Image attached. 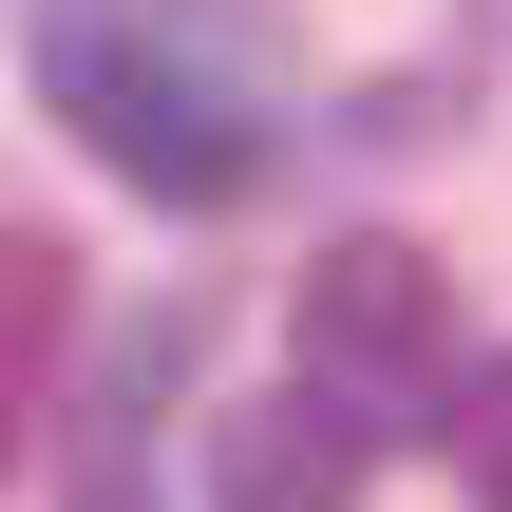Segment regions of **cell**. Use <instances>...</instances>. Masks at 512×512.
I'll return each mask as SVG.
<instances>
[{
    "label": "cell",
    "instance_id": "cell-1",
    "mask_svg": "<svg viewBox=\"0 0 512 512\" xmlns=\"http://www.w3.org/2000/svg\"><path fill=\"white\" fill-rule=\"evenodd\" d=\"M38 95H57V133H76L114 190H152V209L266 190V133H285L266 38H247L228 0H38Z\"/></svg>",
    "mask_w": 512,
    "mask_h": 512
},
{
    "label": "cell",
    "instance_id": "cell-2",
    "mask_svg": "<svg viewBox=\"0 0 512 512\" xmlns=\"http://www.w3.org/2000/svg\"><path fill=\"white\" fill-rule=\"evenodd\" d=\"M285 342H304V380H323L342 418L437 399V380H456V266H437V247H399V228H342V247H304Z\"/></svg>",
    "mask_w": 512,
    "mask_h": 512
},
{
    "label": "cell",
    "instance_id": "cell-3",
    "mask_svg": "<svg viewBox=\"0 0 512 512\" xmlns=\"http://www.w3.org/2000/svg\"><path fill=\"white\" fill-rule=\"evenodd\" d=\"M361 475H380V418H342L323 380L209 418V512H361Z\"/></svg>",
    "mask_w": 512,
    "mask_h": 512
},
{
    "label": "cell",
    "instance_id": "cell-4",
    "mask_svg": "<svg viewBox=\"0 0 512 512\" xmlns=\"http://www.w3.org/2000/svg\"><path fill=\"white\" fill-rule=\"evenodd\" d=\"M190 399V304H152L114 361H95V399H76V456H57V512H171L152 494V418Z\"/></svg>",
    "mask_w": 512,
    "mask_h": 512
},
{
    "label": "cell",
    "instance_id": "cell-5",
    "mask_svg": "<svg viewBox=\"0 0 512 512\" xmlns=\"http://www.w3.org/2000/svg\"><path fill=\"white\" fill-rule=\"evenodd\" d=\"M57 323H76V247H57V228H0V456L38 437V361H57Z\"/></svg>",
    "mask_w": 512,
    "mask_h": 512
},
{
    "label": "cell",
    "instance_id": "cell-6",
    "mask_svg": "<svg viewBox=\"0 0 512 512\" xmlns=\"http://www.w3.org/2000/svg\"><path fill=\"white\" fill-rule=\"evenodd\" d=\"M437 437H456V494L512 512V361H456V418H437Z\"/></svg>",
    "mask_w": 512,
    "mask_h": 512
}]
</instances>
